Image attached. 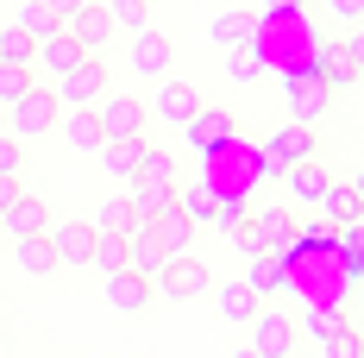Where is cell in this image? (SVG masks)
Listing matches in <instances>:
<instances>
[{"instance_id":"cell-10","label":"cell","mask_w":364,"mask_h":358,"mask_svg":"<svg viewBox=\"0 0 364 358\" xmlns=\"http://www.w3.org/2000/svg\"><path fill=\"white\" fill-rule=\"evenodd\" d=\"M132 38V51H126V63L139 75H170V63H176V44H170V32H157V26H139V32H126Z\"/></svg>"},{"instance_id":"cell-8","label":"cell","mask_w":364,"mask_h":358,"mask_svg":"<svg viewBox=\"0 0 364 358\" xmlns=\"http://www.w3.org/2000/svg\"><path fill=\"white\" fill-rule=\"evenodd\" d=\"M95 120H101V139H139L151 126V113H145V101H132V95H101L95 101Z\"/></svg>"},{"instance_id":"cell-6","label":"cell","mask_w":364,"mask_h":358,"mask_svg":"<svg viewBox=\"0 0 364 358\" xmlns=\"http://www.w3.org/2000/svg\"><path fill=\"white\" fill-rule=\"evenodd\" d=\"M182 132H188V151H201V157H220L226 144L239 139V120H232L226 107H214V101H201V107H195V120H188Z\"/></svg>"},{"instance_id":"cell-17","label":"cell","mask_w":364,"mask_h":358,"mask_svg":"<svg viewBox=\"0 0 364 358\" xmlns=\"http://www.w3.org/2000/svg\"><path fill=\"white\" fill-rule=\"evenodd\" d=\"M151 226H157V239H164V251H170V258H176V251H195V233H201V226L182 214L176 201H164V208L151 214Z\"/></svg>"},{"instance_id":"cell-9","label":"cell","mask_w":364,"mask_h":358,"mask_svg":"<svg viewBox=\"0 0 364 358\" xmlns=\"http://www.w3.org/2000/svg\"><path fill=\"white\" fill-rule=\"evenodd\" d=\"M151 302H157V289H151L145 270H132V264H126V270H107V308H113V315L139 321Z\"/></svg>"},{"instance_id":"cell-25","label":"cell","mask_w":364,"mask_h":358,"mask_svg":"<svg viewBox=\"0 0 364 358\" xmlns=\"http://www.w3.org/2000/svg\"><path fill=\"white\" fill-rule=\"evenodd\" d=\"M132 226H139L132 195H126V189H113V201H101V208H95V233H119V239H126Z\"/></svg>"},{"instance_id":"cell-21","label":"cell","mask_w":364,"mask_h":358,"mask_svg":"<svg viewBox=\"0 0 364 358\" xmlns=\"http://www.w3.org/2000/svg\"><path fill=\"white\" fill-rule=\"evenodd\" d=\"M346 315H339V308H333V302H308V308H301V315H295V333H308V339H314V346H327L333 333H346Z\"/></svg>"},{"instance_id":"cell-34","label":"cell","mask_w":364,"mask_h":358,"mask_svg":"<svg viewBox=\"0 0 364 358\" xmlns=\"http://www.w3.org/2000/svg\"><path fill=\"white\" fill-rule=\"evenodd\" d=\"M88 264H95L101 277H107V270H126V239H119V233H101V239H95V258H88Z\"/></svg>"},{"instance_id":"cell-29","label":"cell","mask_w":364,"mask_h":358,"mask_svg":"<svg viewBox=\"0 0 364 358\" xmlns=\"http://www.w3.org/2000/svg\"><path fill=\"white\" fill-rule=\"evenodd\" d=\"M321 214H333V220H364V189H358V182H333V195L321 201Z\"/></svg>"},{"instance_id":"cell-13","label":"cell","mask_w":364,"mask_h":358,"mask_svg":"<svg viewBox=\"0 0 364 358\" xmlns=\"http://www.w3.org/2000/svg\"><path fill=\"white\" fill-rule=\"evenodd\" d=\"M63 32L82 44V51H107V38H113V19L101 13V0H88V6H75L70 19H63Z\"/></svg>"},{"instance_id":"cell-30","label":"cell","mask_w":364,"mask_h":358,"mask_svg":"<svg viewBox=\"0 0 364 358\" xmlns=\"http://www.w3.org/2000/svg\"><path fill=\"white\" fill-rule=\"evenodd\" d=\"M101 13L113 19V32H139V26H151V0H101Z\"/></svg>"},{"instance_id":"cell-44","label":"cell","mask_w":364,"mask_h":358,"mask_svg":"<svg viewBox=\"0 0 364 358\" xmlns=\"http://www.w3.org/2000/svg\"><path fill=\"white\" fill-rule=\"evenodd\" d=\"M0 246H6V233H0Z\"/></svg>"},{"instance_id":"cell-26","label":"cell","mask_w":364,"mask_h":358,"mask_svg":"<svg viewBox=\"0 0 364 358\" xmlns=\"http://www.w3.org/2000/svg\"><path fill=\"white\" fill-rule=\"evenodd\" d=\"M132 182H151V189H182L176 151H145V164H139V177H132Z\"/></svg>"},{"instance_id":"cell-33","label":"cell","mask_w":364,"mask_h":358,"mask_svg":"<svg viewBox=\"0 0 364 358\" xmlns=\"http://www.w3.org/2000/svg\"><path fill=\"white\" fill-rule=\"evenodd\" d=\"M257 75H264L257 51H252V44H232V51H226V82H239V88H245V82H257Z\"/></svg>"},{"instance_id":"cell-42","label":"cell","mask_w":364,"mask_h":358,"mask_svg":"<svg viewBox=\"0 0 364 358\" xmlns=\"http://www.w3.org/2000/svg\"><path fill=\"white\" fill-rule=\"evenodd\" d=\"M295 6H308V0H270V13H295Z\"/></svg>"},{"instance_id":"cell-2","label":"cell","mask_w":364,"mask_h":358,"mask_svg":"<svg viewBox=\"0 0 364 358\" xmlns=\"http://www.w3.org/2000/svg\"><path fill=\"white\" fill-rule=\"evenodd\" d=\"M151 289H164L170 302H201V295L214 289V270H208L195 251H176V258H164V264L151 270Z\"/></svg>"},{"instance_id":"cell-3","label":"cell","mask_w":364,"mask_h":358,"mask_svg":"<svg viewBox=\"0 0 364 358\" xmlns=\"http://www.w3.org/2000/svg\"><path fill=\"white\" fill-rule=\"evenodd\" d=\"M50 95H57L63 107H95V101L107 95V63H101V51H88L82 63H70L63 75H50Z\"/></svg>"},{"instance_id":"cell-40","label":"cell","mask_w":364,"mask_h":358,"mask_svg":"<svg viewBox=\"0 0 364 358\" xmlns=\"http://www.w3.org/2000/svg\"><path fill=\"white\" fill-rule=\"evenodd\" d=\"M13 201H19V177H0V214H6Z\"/></svg>"},{"instance_id":"cell-45","label":"cell","mask_w":364,"mask_h":358,"mask_svg":"<svg viewBox=\"0 0 364 358\" xmlns=\"http://www.w3.org/2000/svg\"><path fill=\"white\" fill-rule=\"evenodd\" d=\"M0 358H6V346H0Z\"/></svg>"},{"instance_id":"cell-14","label":"cell","mask_w":364,"mask_h":358,"mask_svg":"<svg viewBox=\"0 0 364 358\" xmlns=\"http://www.w3.org/2000/svg\"><path fill=\"white\" fill-rule=\"evenodd\" d=\"M44 226H50V208H44L38 195H26V189H19V201L0 214V233H6V239H32V233H44Z\"/></svg>"},{"instance_id":"cell-32","label":"cell","mask_w":364,"mask_h":358,"mask_svg":"<svg viewBox=\"0 0 364 358\" xmlns=\"http://www.w3.org/2000/svg\"><path fill=\"white\" fill-rule=\"evenodd\" d=\"M13 26H26L32 38H44V32H57L63 19H57V13H50L44 0H19V13H13Z\"/></svg>"},{"instance_id":"cell-28","label":"cell","mask_w":364,"mask_h":358,"mask_svg":"<svg viewBox=\"0 0 364 358\" xmlns=\"http://www.w3.org/2000/svg\"><path fill=\"white\" fill-rule=\"evenodd\" d=\"M257 308H264V302H257V295H252L245 283H220V315H226L232 327H245V321L257 315Z\"/></svg>"},{"instance_id":"cell-38","label":"cell","mask_w":364,"mask_h":358,"mask_svg":"<svg viewBox=\"0 0 364 358\" xmlns=\"http://www.w3.org/2000/svg\"><path fill=\"white\" fill-rule=\"evenodd\" d=\"M321 358H364V339L352 333V327H346V333H333L327 346H321Z\"/></svg>"},{"instance_id":"cell-39","label":"cell","mask_w":364,"mask_h":358,"mask_svg":"<svg viewBox=\"0 0 364 358\" xmlns=\"http://www.w3.org/2000/svg\"><path fill=\"white\" fill-rule=\"evenodd\" d=\"M327 6L346 19V26H358V13H364V0H327Z\"/></svg>"},{"instance_id":"cell-15","label":"cell","mask_w":364,"mask_h":358,"mask_svg":"<svg viewBox=\"0 0 364 358\" xmlns=\"http://www.w3.org/2000/svg\"><path fill=\"white\" fill-rule=\"evenodd\" d=\"M220 195H226V189H220L214 177H195L188 189H176V208H182L188 220H195V226H214V214H220Z\"/></svg>"},{"instance_id":"cell-18","label":"cell","mask_w":364,"mask_h":358,"mask_svg":"<svg viewBox=\"0 0 364 358\" xmlns=\"http://www.w3.org/2000/svg\"><path fill=\"white\" fill-rule=\"evenodd\" d=\"M283 182H289L295 201H314V208L333 195V177L321 170V157H308V164H289V170H283Z\"/></svg>"},{"instance_id":"cell-23","label":"cell","mask_w":364,"mask_h":358,"mask_svg":"<svg viewBox=\"0 0 364 358\" xmlns=\"http://www.w3.org/2000/svg\"><path fill=\"white\" fill-rule=\"evenodd\" d=\"M257 32L252 13H239V6H220L214 19H208V38H214V51H232V44H245Z\"/></svg>"},{"instance_id":"cell-1","label":"cell","mask_w":364,"mask_h":358,"mask_svg":"<svg viewBox=\"0 0 364 358\" xmlns=\"http://www.w3.org/2000/svg\"><path fill=\"white\" fill-rule=\"evenodd\" d=\"M57 113H63V101L50 95V82H32L19 101H6V107H0V126H6L19 144H38V139H50V132H57Z\"/></svg>"},{"instance_id":"cell-43","label":"cell","mask_w":364,"mask_h":358,"mask_svg":"<svg viewBox=\"0 0 364 358\" xmlns=\"http://www.w3.org/2000/svg\"><path fill=\"white\" fill-rule=\"evenodd\" d=\"M226 358H257V352H252V346H239V352H226Z\"/></svg>"},{"instance_id":"cell-37","label":"cell","mask_w":364,"mask_h":358,"mask_svg":"<svg viewBox=\"0 0 364 358\" xmlns=\"http://www.w3.org/2000/svg\"><path fill=\"white\" fill-rule=\"evenodd\" d=\"M226 239H232V246L245 251V258H257V251H270V239H264V233H257L252 220H239V226H232V233H226Z\"/></svg>"},{"instance_id":"cell-22","label":"cell","mask_w":364,"mask_h":358,"mask_svg":"<svg viewBox=\"0 0 364 358\" xmlns=\"http://www.w3.org/2000/svg\"><path fill=\"white\" fill-rule=\"evenodd\" d=\"M245 220H252L270 246H283V239L295 233V208H289V201H257V208H245Z\"/></svg>"},{"instance_id":"cell-31","label":"cell","mask_w":364,"mask_h":358,"mask_svg":"<svg viewBox=\"0 0 364 358\" xmlns=\"http://www.w3.org/2000/svg\"><path fill=\"white\" fill-rule=\"evenodd\" d=\"M358 63H364V38L352 32V38H346V44H339V51H333L327 75H333V82H358Z\"/></svg>"},{"instance_id":"cell-7","label":"cell","mask_w":364,"mask_h":358,"mask_svg":"<svg viewBox=\"0 0 364 358\" xmlns=\"http://www.w3.org/2000/svg\"><path fill=\"white\" fill-rule=\"evenodd\" d=\"M208 95L195 88V82H182V75H157V95H151V120H164V126H188L195 120V107H201Z\"/></svg>"},{"instance_id":"cell-36","label":"cell","mask_w":364,"mask_h":358,"mask_svg":"<svg viewBox=\"0 0 364 358\" xmlns=\"http://www.w3.org/2000/svg\"><path fill=\"white\" fill-rule=\"evenodd\" d=\"M26 164H32L26 144L13 139V132H0V177H26Z\"/></svg>"},{"instance_id":"cell-24","label":"cell","mask_w":364,"mask_h":358,"mask_svg":"<svg viewBox=\"0 0 364 358\" xmlns=\"http://www.w3.org/2000/svg\"><path fill=\"white\" fill-rule=\"evenodd\" d=\"M289 107H295V126H308V120H321V113L333 107L327 101V82H308V75H289Z\"/></svg>"},{"instance_id":"cell-5","label":"cell","mask_w":364,"mask_h":358,"mask_svg":"<svg viewBox=\"0 0 364 358\" xmlns=\"http://www.w3.org/2000/svg\"><path fill=\"white\" fill-rule=\"evenodd\" d=\"M245 327H252V352L257 358H295V339H301V333H295V315H289V308L270 302V308H257Z\"/></svg>"},{"instance_id":"cell-16","label":"cell","mask_w":364,"mask_h":358,"mask_svg":"<svg viewBox=\"0 0 364 358\" xmlns=\"http://www.w3.org/2000/svg\"><path fill=\"white\" fill-rule=\"evenodd\" d=\"M57 132H63V144L70 151H101V120H95V107H63L57 113Z\"/></svg>"},{"instance_id":"cell-35","label":"cell","mask_w":364,"mask_h":358,"mask_svg":"<svg viewBox=\"0 0 364 358\" xmlns=\"http://www.w3.org/2000/svg\"><path fill=\"white\" fill-rule=\"evenodd\" d=\"M32 82H38V70H26V63H0V107H6V101H19Z\"/></svg>"},{"instance_id":"cell-27","label":"cell","mask_w":364,"mask_h":358,"mask_svg":"<svg viewBox=\"0 0 364 358\" xmlns=\"http://www.w3.org/2000/svg\"><path fill=\"white\" fill-rule=\"evenodd\" d=\"M32 57H38V38L6 19V26H0V63H26V70H32Z\"/></svg>"},{"instance_id":"cell-20","label":"cell","mask_w":364,"mask_h":358,"mask_svg":"<svg viewBox=\"0 0 364 358\" xmlns=\"http://www.w3.org/2000/svg\"><path fill=\"white\" fill-rule=\"evenodd\" d=\"M164 258H170V251H164V239H157V226H151V220H139V226L126 233V264L151 277V270H157Z\"/></svg>"},{"instance_id":"cell-12","label":"cell","mask_w":364,"mask_h":358,"mask_svg":"<svg viewBox=\"0 0 364 358\" xmlns=\"http://www.w3.org/2000/svg\"><path fill=\"white\" fill-rule=\"evenodd\" d=\"M245 289H252L257 302L283 295V289H289V251H283V246L257 251V258H252V270H245Z\"/></svg>"},{"instance_id":"cell-19","label":"cell","mask_w":364,"mask_h":358,"mask_svg":"<svg viewBox=\"0 0 364 358\" xmlns=\"http://www.w3.org/2000/svg\"><path fill=\"white\" fill-rule=\"evenodd\" d=\"M6 251H13V264H19V277H57V251L44 246V233H32V239H6Z\"/></svg>"},{"instance_id":"cell-41","label":"cell","mask_w":364,"mask_h":358,"mask_svg":"<svg viewBox=\"0 0 364 358\" xmlns=\"http://www.w3.org/2000/svg\"><path fill=\"white\" fill-rule=\"evenodd\" d=\"M44 6H50V13H57V19H70L75 6H88V0H44Z\"/></svg>"},{"instance_id":"cell-46","label":"cell","mask_w":364,"mask_h":358,"mask_svg":"<svg viewBox=\"0 0 364 358\" xmlns=\"http://www.w3.org/2000/svg\"><path fill=\"white\" fill-rule=\"evenodd\" d=\"M0 132H6V126H0Z\"/></svg>"},{"instance_id":"cell-11","label":"cell","mask_w":364,"mask_h":358,"mask_svg":"<svg viewBox=\"0 0 364 358\" xmlns=\"http://www.w3.org/2000/svg\"><path fill=\"white\" fill-rule=\"evenodd\" d=\"M151 139L139 132V139H101V151H95V164H101V177L113 182V189H126V182L139 177V164H145Z\"/></svg>"},{"instance_id":"cell-4","label":"cell","mask_w":364,"mask_h":358,"mask_svg":"<svg viewBox=\"0 0 364 358\" xmlns=\"http://www.w3.org/2000/svg\"><path fill=\"white\" fill-rule=\"evenodd\" d=\"M95 220H82V214H70V220H50L44 226V246L57 251V270H88V258H95Z\"/></svg>"}]
</instances>
